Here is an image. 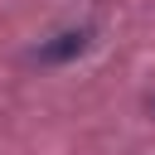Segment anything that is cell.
<instances>
[{"label":"cell","mask_w":155,"mask_h":155,"mask_svg":"<svg viewBox=\"0 0 155 155\" xmlns=\"http://www.w3.org/2000/svg\"><path fill=\"white\" fill-rule=\"evenodd\" d=\"M87 48H92V29H63V34H53L48 44H39L34 58H39V63H73V58H82Z\"/></svg>","instance_id":"6da1fadb"},{"label":"cell","mask_w":155,"mask_h":155,"mask_svg":"<svg viewBox=\"0 0 155 155\" xmlns=\"http://www.w3.org/2000/svg\"><path fill=\"white\" fill-rule=\"evenodd\" d=\"M150 111H155V97H150Z\"/></svg>","instance_id":"7a4b0ae2"}]
</instances>
